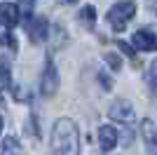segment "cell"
<instances>
[{
	"label": "cell",
	"mask_w": 157,
	"mask_h": 155,
	"mask_svg": "<svg viewBox=\"0 0 157 155\" xmlns=\"http://www.w3.org/2000/svg\"><path fill=\"white\" fill-rule=\"evenodd\" d=\"M54 155H80V132L71 117H59L52 129Z\"/></svg>",
	"instance_id": "obj_1"
},
{
	"label": "cell",
	"mask_w": 157,
	"mask_h": 155,
	"mask_svg": "<svg viewBox=\"0 0 157 155\" xmlns=\"http://www.w3.org/2000/svg\"><path fill=\"white\" fill-rule=\"evenodd\" d=\"M134 14H136V2H131V0L115 2L108 10V24L115 28V33H122L127 28V24L134 19Z\"/></svg>",
	"instance_id": "obj_2"
},
{
	"label": "cell",
	"mask_w": 157,
	"mask_h": 155,
	"mask_svg": "<svg viewBox=\"0 0 157 155\" xmlns=\"http://www.w3.org/2000/svg\"><path fill=\"white\" fill-rule=\"evenodd\" d=\"M56 89H59V71L54 66V59L47 57L45 71H42V78H40V92H42V97H52Z\"/></svg>",
	"instance_id": "obj_3"
},
{
	"label": "cell",
	"mask_w": 157,
	"mask_h": 155,
	"mask_svg": "<svg viewBox=\"0 0 157 155\" xmlns=\"http://www.w3.org/2000/svg\"><path fill=\"white\" fill-rule=\"evenodd\" d=\"M26 33L33 42H42L49 35V21L45 17H28L26 19Z\"/></svg>",
	"instance_id": "obj_4"
},
{
	"label": "cell",
	"mask_w": 157,
	"mask_h": 155,
	"mask_svg": "<svg viewBox=\"0 0 157 155\" xmlns=\"http://www.w3.org/2000/svg\"><path fill=\"white\" fill-rule=\"evenodd\" d=\"M108 115H110L115 122L129 125L131 120H134V106H131V101H127V99H115V103H113L110 110H108Z\"/></svg>",
	"instance_id": "obj_5"
},
{
	"label": "cell",
	"mask_w": 157,
	"mask_h": 155,
	"mask_svg": "<svg viewBox=\"0 0 157 155\" xmlns=\"http://www.w3.org/2000/svg\"><path fill=\"white\" fill-rule=\"evenodd\" d=\"M131 45L136 47V50H141V52H155L157 50L155 31H150V28H141V31H136L134 35H131Z\"/></svg>",
	"instance_id": "obj_6"
},
{
	"label": "cell",
	"mask_w": 157,
	"mask_h": 155,
	"mask_svg": "<svg viewBox=\"0 0 157 155\" xmlns=\"http://www.w3.org/2000/svg\"><path fill=\"white\" fill-rule=\"evenodd\" d=\"M19 21H21V17H19V7L17 5H12V2H2L0 5V24L5 28H14Z\"/></svg>",
	"instance_id": "obj_7"
},
{
	"label": "cell",
	"mask_w": 157,
	"mask_h": 155,
	"mask_svg": "<svg viewBox=\"0 0 157 155\" xmlns=\"http://www.w3.org/2000/svg\"><path fill=\"white\" fill-rule=\"evenodd\" d=\"M141 134H143L148 155H157V129L152 125V120H143L141 122Z\"/></svg>",
	"instance_id": "obj_8"
},
{
	"label": "cell",
	"mask_w": 157,
	"mask_h": 155,
	"mask_svg": "<svg viewBox=\"0 0 157 155\" xmlns=\"http://www.w3.org/2000/svg\"><path fill=\"white\" fill-rule=\"evenodd\" d=\"M98 143H101V150H103V153L113 150V148H115V143H117V129L110 127V125L98 127Z\"/></svg>",
	"instance_id": "obj_9"
},
{
	"label": "cell",
	"mask_w": 157,
	"mask_h": 155,
	"mask_svg": "<svg viewBox=\"0 0 157 155\" xmlns=\"http://www.w3.org/2000/svg\"><path fill=\"white\" fill-rule=\"evenodd\" d=\"M12 85V71H10V61L5 57H0V92L7 89Z\"/></svg>",
	"instance_id": "obj_10"
},
{
	"label": "cell",
	"mask_w": 157,
	"mask_h": 155,
	"mask_svg": "<svg viewBox=\"0 0 157 155\" xmlns=\"http://www.w3.org/2000/svg\"><path fill=\"white\" fill-rule=\"evenodd\" d=\"M145 82H148V89H150V97L157 101V59L150 64L148 73H145Z\"/></svg>",
	"instance_id": "obj_11"
},
{
	"label": "cell",
	"mask_w": 157,
	"mask_h": 155,
	"mask_svg": "<svg viewBox=\"0 0 157 155\" xmlns=\"http://www.w3.org/2000/svg\"><path fill=\"white\" fill-rule=\"evenodd\" d=\"M80 21H82L87 28H94V24H96V10H94L92 5H85L80 10Z\"/></svg>",
	"instance_id": "obj_12"
},
{
	"label": "cell",
	"mask_w": 157,
	"mask_h": 155,
	"mask_svg": "<svg viewBox=\"0 0 157 155\" xmlns=\"http://www.w3.org/2000/svg\"><path fill=\"white\" fill-rule=\"evenodd\" d=\"M33 2H35V0H19V5H17V7H21V14H19V17H24V21H26L28 19V17H33Z\"/></svg>",
	"instance_id": "obj_13"
},
{
	"label": "cell",
	"mask_w": 157,
	"mask_h": 155,
	"mask_svg": "<svg viewBox=\"0 0 157 155\" xmlns=\"http://www.w3.org/2000/svg\"><path fill=\"white\" fill-rule=\"evenodd\" d=\"M103 59H105V64L110 66L113 71H120V68H122V59H120L117 54H110V52H108V54H103Z\"/></svg>",
	"instance_id": "obj_14"
},
{
	"label": "cell",
	"mask_w": 157,
	"mask_h": 155,
	"mask_svg": "<svg viewBox=\"0 0 157 155\" xmlns=\"http://www.w3.org/2000/svg\"><path fill=\"white\" fill-rule=\"evenodd\" d=\"M117 47H120V52H124V54L131 59V61H136V54H134V47H131V45H127V42L117 40Z\"/></svg>",
	"instance_id": "obj_15"
},
{
	"label": "cell",
	"mask_w": 157,
	"mask_h": 155,
	"mask_svg": "<svg viewBox=\"0 0 157 155\" xmlns=\"http://www.w3.org/2000/svg\"><path fill=\"white\" fill-rule=\"evenodd\" d=\"M2 148L10 150V153H14V150L19 148V143H17V139H12V136H10V139H5V141H2Z\"/></svg>",
	"instance_id": "obj_16"
},
{
	"label": "cell",
	"mask_w": 157,
	"mask_h": 155,
	"mask_svg": "<svg viewBox=\"0 0 157 155\" xmlns=\"http://www.w3.org/2000/svg\"><path fill=\"white\" fill-rule=\"evenodd\" d=\"M98 82L103 85V89H105V92H110V78L105 75V73H98Z\"/></svg>",
	"instance_id": "obj_17"
},
{
	"label": "cell",
	"mask_w": 157,
	"mask_h": 155,
	"mask_svg": "<svg viewBox=\"0 0 157 155\" xmlns=\"http://www.w3.org/2000/svg\"><path fill=\"white\" fill-rule=\"evenodd\" d=\"M61 2H66V5H73V2H75V0H61Z\"/></svg>",
	"instance_id": "obj_18"
},
{
	"label": "cell",
	"mask_w": 157,
	"mask_h": 155,
	"mask_svg": "<svg viewBox=\"0 0 157 155\" xmlns=\"http://www.w3.org/2000/svg\"><path fill=\"white\" fill-rule=\"evenodd\" d=\"M0 134H2V117H0Z\"/></svg>",
	"instance_id": "obj_19"
}]
</instances>
